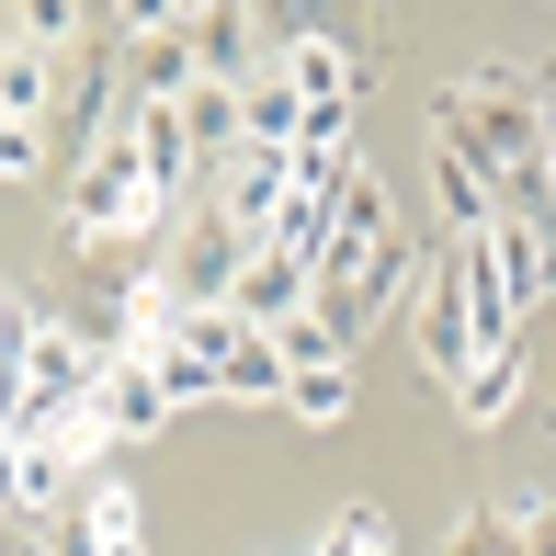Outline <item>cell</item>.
<instances>
[{
    "label": "cell",
    "mask_w": 556,
    "mask_h": 556,
    "mask_svg": "<svg viewBox=\"0 0 556 556\" xmlns=\"http://www.w3.org/2000/svg\"><path fill=\"white\" fill-rule=\"evenodd\" d=\"M432 148H466L477 170L500 182V205H534L556 216V160H545V103H534V80L522 68H477V80H454L443 103H432Z\"/></svg>",
    "instance_id": "1"
},
{
    "label": "cell",
    "mask_w": 556,
    "mask_h": 556,
    "mask_svg": "<svg viewBox=\"0 0 556 556\" xmlns=\"http://www.w3.org/2000/svg\"><path fill=\"white\" fill-rule=\"evenodd\" d=\"M239 262H250V239L205 205V216H182V227H170V273H160V285L182 295V307H216V295L239 285Z\"/></svg>",
    "instance_id": "2"
},
{
    "label": "cell",
    "mask_w": 556,
    "mask_h": 556,
    "mask_svg": "<svg viewBox=\"0 0 556 556\" xmlns=\"http://www.w3.org/2000/svg\"><path fill=\"white\" fill-rule=\"evenodd\" d=\"M285 193H295V182H285V148H227V170H216V216L239 227L250 250L273 239V216H285Z\"/></svg>",
    "instance_id": "3"
},
{
    "label": "cell",
    "mask_w": 556,
    "mask_h": 556,
    "mask_svg": "<svg viewBox=\"0 0 556 556\" xmlns=\"http://www.w3.org/2000/svg\"><path fill=\"white\" fill-rule=\"evenodd\" d=\"M420 352H432L443 387L477 375V318H466V273H454V262H432V285H420Z\"/></svg>",
    "instance_id": "4"
},
{
    "label": "cell",
    "mask_w": 556,
    "mask_h": 556,
    "mask_svg": "<svg viewBox=\"0 0 556 556\" xmlns=\"http://www.w3.org/2000/svg\"><path fill=\"white\" fill-rule=\"evenodd\" d=\"M182 35H193V80H227V91H239V80H262V68H273L250 0H216V12H193Z\"/></svg>",
    "instance_id": "5"
},
{
    "label": "cell",
    "mask_w": 556,
    "mask_h": 556,
    "mask_svg": "<svg viewBox=\"0 0 556 556\" xmlns=\"http://www.w3.org/2000/svg\"><path fill=\"white\" fill-rule=\"evenodd\" d=\"M114 80H125V103H182V91H193V35H182V23L125 35L114 46Z\"/></svg>",
    "instance_id": "6"
},
{
    "label": "cell",
    "mask_w": 556,
    "mask_h": 556,
    "mask_svg": "<svg viewBox=\"0 0 556 556\" xmlns=\"http://www.w3.org/2000/svg\"><path fill=\"white\" fill-rule=\"evenodd\" d=\"M227 307H239L250 330H285V318L307 307V262L262 239V250H250V262H239V285H227Z\"/></svg>",
    "instance_id": "7"
},
{
    "label": "cell",
    "mask_w": 556,
    "mask_h": 556,
    "mask_svg": "<svg viewBox=\"0 0 556 556\" xmlns=\"http://www.w3.org/2000/svg\"><path fill=\"white\" fill-rule=\"evenodd\" d=\"M58 556H137V500H125L114 477H103V489H80V500H68Z\"/></svg>",
    "instance_id": "8"
},
{
    "label": "cell",
    "mask_w": 556,
    "mask_h": 556,
    "mask_svg": "<svg viewBox=\"0 0 556 556\" xmlns=\"http://www.w3.org/2000/svg\"><path fill=\"white\" fill-rule=\"evenodd\" d=\"M273 68L295 80V103H352V91H364V58H352L341 35H295Z\"/></svg>",
    "instance_id": "9"
},
{
    "label": "cell",
    "mask_w": 556,
    "mask_h": 556,
    "mask_svg": "<svg viewBox=\"0 0 556 556\" xmlns=\"http://www.w3.org/2000/svg\"><path fill=\"white\" fill-rule=\"evenodd\" d=\"M91 409H103V432H114V443H148V432L170 420V397H160V375H148V364H103Z\"/></svg>",
    "instance_id": "10"
},
{
    "label": "cell",
    "mask_w": 556,
    "mask_h": 556,
    "mask_svg": "<svg viewBox=\"0 0 556 556\" xmlns=\"http://www.w3.org/2000/svg\"><path fill=\"white\" fill-rule=\"evenodd\" d=\"M432 193H443V227H454V239H477V227L511 216V205H500V182L466 160V148H432Z\"/></svg>",
    "instance_id": "11"
},
{
    "label": "cell",
    "mask_w": 556,
    "mask_h": 556,
    "mask_svg": "<svg viewBox=\"0 0 556 556\" xmlns=\"http://www.w3.org/2000/svg\"><path fill=\"white\" fill-rule=\"evenodd\" d=\"M295 125H307V103H295V80H285V68L239 80V148H295Z\"/></svg>",
    "instance_id": "12"
},
{
    "label": "cell",
    "mask_w": 556,
    "mask_h": 556,
    "mask_svg": "<svg viewBox=\"0 0 556 556\" xmlns=\"http://www.w3.org/2000/svg\"><path fill=\"white\" fill-rule=\"evenodd\" d=\"M285 341L273 330H239V352H227V375H216V397H250V409H285Z\"/></svg>",
    "instance_id": "13"
},
{
    "label": "cell",
    "mask_w": 556,
    "mask_h": 556,
    "mask_svg": "<svg viewBox=\"0 0 556 556\" xmlns=\"http://www.w3.org/2000/svg\"><path fill=\"white\" fill-rule=\"evenodd\" d=\"M46 103H58V58H46V46H23V35H0V114L46 125Z\"/></svg>",
    "instance_id": "14"
},
{
    "label": "cell",
    "mask_w": 556,
    "mask_h": 556,
    "mask_svg": "<svg viewBox=\"0 0 556 556\" xmlns=\"http://www.w3.org/2000/svg\"><path fill=\"white\" fill-rule=\"evenodd\" d=\"M489 250H500V285H511V307H534V295H545V273H556L545 227H534V216H500V227H489Z\"/></svg>",
    "instance_id": "15"
},
{
    "label": "cell",
    "mask_w": 556,
    "mask_h": 556,
    "mask_svg": "<svg viewBox=\"0 0 556 556\" xmlns=\"http://www.w3.org/2000/svg\"><path fill=\"white\" fill-rule=\"evenodd\" d=\"M341 12H364V0H250V23H262V58H285L295 35H341Z\"/></svg>",
    "instance_id": "16"
},
{
    "label": "cell",
    "mask_w": 556,
    "mask_h": 556,
    "mask_svg": "<svg viewBox=\"0 0 556 556\" xmlns=\"http://www.w3.org/2000/svg\"><path fill=\"white\" fill-rule=\"evenodd\" d=\"M182 137H193V160L239 148V91H227V80H193V91H182Z\"/></svg>",
    "instance_id": "17"
},
{
    "label": "cell",
    "mask_w": 556,
    "mask_h": 556,
    "mask_svg": "<svg viewBox=\"0 0 556 556\" xmlns=\"http://www.w3.org/2000/svg\"><path fill=\"white\" fill-rule=\"evenodd\" d=\"M397 295H409V239H397V227H387V239H375V262H364V285H352V318H364V330H375V318H387Z\"/></svg>",
    "instance_id": "18"
},
{
    "label": "cell",
    "mask_w": 556,
    "mask_h": 556,
    "mask_svg": "<svg viewBox=\"0 0 556 556\" xmlns=\"http://www.w3.org/2000/svg\"><path fill=\"white\" fill-rule=\"evenodd\" d=\"M454 397H466V420H511V397H522V341H511V352H477V375H466Z\"/></svg>",
    "instance_id": "19"
},
{
    "label": "cell",
    "mask_w": 556,
    "mask_h": 556,
    "mask_svg": "<svg viewBox=\"0 0 556 556\" xmlns=\"http://www.w3.org/2000/svg\"><path fill=\"white\" fill-rule=\"evenodd\" d=\"M285 409L307 420V432H330V420H352V364H318V375H295V387H285Z\"/></svg>",
    "instance_id": "20"
},
{
    "label": "cell",
    "mask_w": 556,
    "mask_h": 556,
    "mask_svg": "<svg viewBox=\"0 0 556 556\" xmlns=\"http://www.w3.org/2000/svg\"><path fill=\"white\" fill-rule=\"evenodd\" d=\"M273 341H285V375H318V364H352V341L330 330V318H318V307H295L285 318V330H273Z\"/></svg>",
    "instance_id": "21"
},
{
    "label": "cell",
    "mask_w": 556,
    "mask_h": 556,
    "mask_svg": "<svg viewBox=\"0 0 556 556\" xmlns=\"http://www.w3.org/2000/svg\"><path fill=\"white\" fill-rule=\"evenodd\" d=\"M35 341H46V318L23 307V285H0V387L23 375V352H35Z\"/></svg>",
    "instance_id": "22"
},
{
    "label": "cell",
    "mask_w": 556,
    "mask_h": 556,
    "mask_svg": "<svg viewBox=\"0 0 556 556\" xmlns=\"http://www.w3.org/2000/svg\"><path fill=\"white\" fill-rule=\"evenodd\" d=\"M318 556H397V534H387V511H341Z\"/></svg>",
    "instance_id": "23"
},
{
    "label": "cell",
    "mask_w": 556,
    "mask_h": 556,
    "mask_svg": "<svg viewBox=\"0 0 556 556\" xmlns=\"http://www.w3.org/2000/svg\"><path fill=\"white\" fill-rule=\"evenodd\" d=\"M46 160V125H23V114H0V182H23V170Z\"/></svg>",
    "instance_id": "24"
},
{
    "label": "cell",
    "mask_w": 556,
    "mask_h": 556,
    "mask_svg": "<svg viewBox=\"0 0 556 556\" xmlns=\"http://www.w3.org/2000/svg\"><path fill=\"white\" fill-rule=\"evenodd\" d=\"M511 556H556V500H522L511 511Z\"/></svg>",
    "instance_id": "25"
},
{
    "label": "cell",
    "mask_w": 556,
    "mask_h": 556,
    "mask_svg": "<svg viewBox=\"0 0 556 556\" xmlns=\"http://www.w3.org/2000/svg\"><path fill=\"white\" fill-rule=\"evenodd\" d=\"M12 466H23V443H12V432H0V511H12Z\"/></svg>",
    "instance_id": "26"
},
{
    "label": "cell",
    "mask_w": 556,
    "mask_h": 556,
    "mask_svg": "<svg viewBox=\"0 0 556 556\" xmlns=\"http://www.w3.org/2000/svg\"><path fill=\"white\" fill-rule=\"evenodd\" d=\"M193 12H216V0H182V23H193Z\"/></svg>",
    "instance_id": "27"
},
{
    "label": "cell",
    "mask_w": 556,
    "mask_h": 556,
    "mask_svg": "<svg viewBox=\"0 0 556 556\" xmlns=\"http://www.w3.org/2000/svg\"><path fill=\"white\" fill-rule=\"evenodd\" d=\"M80 12H114V0H80Z\"/></svg>",
    "instance_id": "28"
},
{
    "label": "cell",
    "mask_w": 556,
    "mask_h": 556,
    "mask_svg": "<svg viewBox=\"0 0 556 556\" xmlns=\"http://www.w3.org/2000/svg\"><path fill=\"white\" fill-rule=\"evenodd\" d=\"M0 23H12V12H0Z\"/></svg>",
    "instance_id": "29"
}]
</instances>
